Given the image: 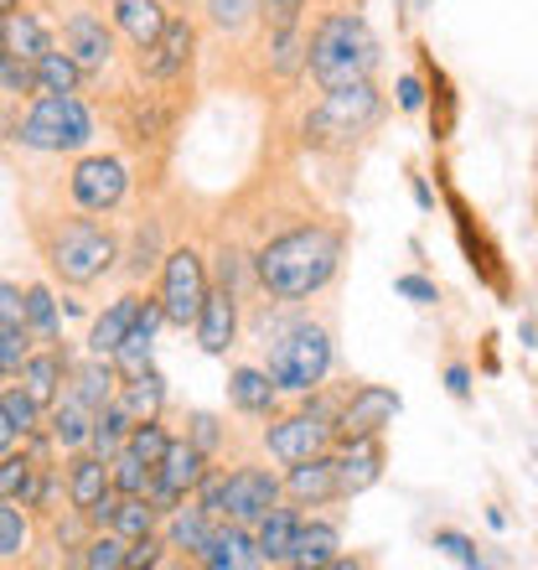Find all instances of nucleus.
<instances>
[{"instance_id":"obj_58","label":"nucleus","mask_w":538,"mask_h":570,"mask_svg":"<svg viewBox=\"0 0 538 570\" xmlns=\"http://www.w3.org/2000/svg\"><path fill=\"white\" fill-rule=\"evenodd\" d=\"M0 384H6V368H0Z\"/></svg>"},{"instance_id":"obj_36","label":"nucleus","mask_w":538,"mask_h":570,"mask_svg":"<svg viewBox=\"0 0 538 570\" xmlns=\"http://www.w3.org/2000/svg\"><path fill=\"white\" fill-rule=\"evenodd\" d=\"M31 544V519L21 503H11V498H0V566H11V560L27 556Z\"/></svg>"},{"instance_id":"obj_7","label":"nucleus","mask_w":538,"mask_h":570,"mask_svg":"<svg viewBox=\"0 0 538 570\" xmlns=\"http://www.w3.org/2000/svg\"><path fill=\"white\" fill-rule=\"evenodd\" d=\"M331 446H337V405H331V400H321V394H316L306 410L285 415V421H275V415H269L265 451L275 456V462L290 466V462H306V456H316V451H331Z\"/></svg>"},{"instance_id":"obj_24","label":"nucleus","mask_w":538,"mask_h":570,"mask_svg":"<svg viewBox=\"0 0 538 570\" xmlns=\"http://www.w3.org/2000/svg\"><path fill=\"white\" fill-rule=\"evenodd\" d=\"M62 379H68V358H62L58 347H47V353H27L21 368H16V384H21V390H27L42 410L62 394Z\"/></svg>"},{"instance_id":"obj_3","label":"nucleus","mask_w":538,"mask_h":570,"mask_svg":"<svg viewBox=\"0 0 538 570\" xmlns=\"http://www.w3.org/2000/svg\"><path fill=\"white\" fill-rule=\"evenodd\" d=\"M37 249H42L47 271L62 285H93L104 281L120 259V234L99 218H58V224L37 228Z\"/></svg>"},{"instance_id":"obj_56","label":"nucleus","mask_w":538,"mask_h":570,"mask_svg":"<svg viewBox=\"0 0 538 570\" xmlns=\"http://www.w3.org/2000/svg\"><path fill=\"white\" fill-rule=\"evenodd\" d=\"M0 47H6V11H0Z\"/></svg>"},{"instance_id":"obj_33","label":"nucleus","mask_w":538,"mask_h":570,"mask_svg":"<svg viewBox=\"0 0 538 570\" xmlns=\"http://www.w3.org/2000/svg\"><path fill=\"white\" fill-rule=\"evenodd\" d=\"M156 524H161V513L150 509L146 493H120V503H114V534L120 540H146V534H156Z\"/></svg>"},{"instance_id":"obj_57","label":"nucleus","mask_w":538,"mask_h":570,"mask_svg":"<svg viewBox=\"0 0 538 570\" xmlns=\"http://www.w3.org/2000/svg\"><path fill=\"white\" fill-rule=\"evenodd\" d=\"M534 213H538V193H534Z\"/></svg>"},{"instance_id":"obj_38","label":"nucleus","mask_w":538,"mask_h":570,"mask_svg":"<svg viewBox=\"0 0 538 570\" xmlns=\"http://www.w3.org/2000/svg\"><path fill=\"white\" fill-rule=\"evenodd\" d=\"M124 550H130V540H120L114 529H93L89 540H83L78 566H89V570H124Z\"/></svg>"},{"instance_id":"obj_5","label":"nucleus","mask_w":538,"mask_h":570,"mask_svg":"<svg viewBox=\"0 0 538 570\" xmlns=\"http://www.w3.org/2000/svg\"><path fill=\"white\" fill-rule=\"evenodd\" d=\"M331 363H337V347H331V332L321 322H290L285 332L269 337L265 353V374L275 379L280 394H311L327 384Z\"/></svg>"},{"instance_id":"obj_50","label":"nucleus","mask_w":538,"mask_h":570,"mask_svg":"<svg viewBox=\"0 0 538 570\" xmlns=\"http://www.w3.org/2000/svg\"><path fill=\"white\" fill-rule=\"evenodd\" d=\"M393 291H399V296H409L415 306H435V301H440L435 281H425V275H399V281H393Z\"/></svg>"},{"instance_id":"obj_9","label":"nucleus","mask_w":538,"mask_h":570,"mask_svg":"<svg viewBox=\"0 0 538 570\" xmlns=\"http://www.w3.org/2000/svg\"><path fill=\"white\" fill-rule=\"evenodd\" d=\"M130 193V171H124L120 156H104V150H93V156H78L73 171H68V197H73L78 213H114Z\"/></svg>"},{"instance_id":"obj_49","label":"nucleus","mask_w":538,"mask_h":570,"mask_svg":"<svg viewBox=\"0 0 538 570\" xmlns=\"http://www.w3.org/2000/svg\"><path fill=\"white\" fill-rule=\"evenodd\" d=\"M0 322L27 327V296H21V285H11V281H0Z\"/></svg>"},{"instance_id":"obj_8","label":"nucleus","mask_w":538,"mask_h":570,"mask_svg":"<svg viewBox=\"0 0 538 570\" xmlns=\"http://www.w3.org/2000/svg\"><path fill=\"white\" fill-rule=\"evenodd\" d=\"M208 259H202V249H192V244H177V249H166L161 255V291H156V301H161V312L171 327H192L197 312H202V301H208Z\"/></svg>"},{"instance_id":"obj_45","label":"nucleus","mask_w":538,"mask_h":570,"mask_svg":"<svg viewBox=\"0 0 538 570\" xmlns=\"http://www.w3.org/2000/svg\"><path fill=\"white\" fill-rule=\"evenodd\" d=\"M435 550H440V556H450L456 566H477V570L487 566L477 544L466 540V534H456V529H435Z\"/></svg>"},{"instance_id":"obj_22","label":"nucleus","mask_w":538,"mask_h":570,"mask_svg":"<svg viewBox=\"0 0 538 570\" xmlns=\"http://www.w3.org/2000/svg\"><path fill=\"white\" fill-rule=\"evenodd\" d=\"M93 415L99 410H89L83 400H78L73 390H68V400H52L47 405V435H52V446H62V451H78V446H89V431H93Z\"/></svg>"},{"instance_id":"obj_43","label":"nucleus","mask_w":538,"mask_h":570,"mask_svg":"<svg viewBox=\"0 0 538 570\" xmlns=\"http://www.w3.org/2000/svg\"><path fill=\"white\" fill-rule=\"evenodd\" d=\"M430 94H435L430 109H440V115H435V140H446L450 125H456V99H450V83L440 68H430Z\"/></svg>"},{"instance_id":"obj_21","label":"nucleus","mask_w":538,"mask_h":570,"mask_svg":"<svg viewBox=\"0 0 538 570\" xmlns=\"http://www.w3.org/2000/svg\"><path fill=\"white\" fill-rule=\"evenodd\" d=\"M109 6V27L120 31L124 42L140 52V47H150L156 37H161V27H166V0H104Z\"/></svg>"},{"instance_id":"obj_55","label":"nucleus","mask_w":538,"mask_h":570,"mask_svg":"<svg viewBox=\"0 0 538 570\" xmlns=\"http://www.w3.org/2000/svg\"><path fill=\"white\" fill-rule=\"evenodd\" d=\"M21 6H27V0H0V11L11 16V11H21Z\"/></svg>"},{"instance_id":"obj_31","label":"nucleus","mask_w":538,"mask_h":570,"mask_svg":"<svg viewBox=\"0 0 538 570\" xmlns=\"http://www.w3.org/2000/svg\"><path fill=\"white\" fill-rule=\"evenodd\" d=\"M73 394L83 400L89 410H104L114 394H120V374H114V363L109 358H93L89 353V363L73 374Z\"/></svg>"},{"instance_id":"obj_17","label":"nucleus","mask_w":538,"mask_h":570,"mask_svg":"<svg viewBox=\"0 0 538 570\" xmlns=\"http://www.w3.org/2000/svg\"><path fill=\"white\" fill-rule=\"evenodd\" d=\"M285 498L290 503H300V509H321V503H331L337 498V462H331V451H316V456H306V462H290V472H285Z\"/></svg>"},{"instance_id":"obj_19","label":"nucleus","mask_w":538,"mask_h":570,"mask_svg":"<svg viewBox=\"0 0 538 570\" xmlns=\"http://www.w3.org/2000/svg\"><path fill=\"white\" fill-rule=\"evenodd\" d=\"M337 550H342V529L331 524V519H300L285 566H296V570H327V566H337Z\"/></svg>"},{"instance_id":"obj_27","label":"nucleus","mask_w":538,"mask_h":570,"mask_svg":"<svg viewBox=\"0 0 538 570\" xmlns=\"http://www.w3.org/2000/svg\"><path fill=\"white\" fill-rule=\"evenodd\" d=\"M296 524H300V513L296 509H275L265 513L255 524V544H259V560L265 566H285V556H290V540H296Z\"/></svg>"},{"instance_id":"obj_12","label":"nucleus","mask_w":538,"mask_h":570,"mask_svg":"<svg viewBox=\"0 0 538 570\" xmlns=\"http://www.w3.org/2000/svg\"><path fill=\"white\" fill-rule=\"evenodd\" d=\"M197 58V21L192 16H166L161 37L134 52V73L146 83H177Z\"/></svg>"},{"instance_id":"obj_10","label":"nucleus","mask_w":538,"mask_h":570,"mask_svg":"<svg viewBox=\"0 0 538 570\" xmlns=\"http://www.w3.org/2000/svg\"><path fill=\"white\" fill-rule=\"evenodd\" d=\"M62 52L83 68V78H93V73H104V68H114V58H120V31L109 27L93 6H73V11L62 16Z\"/></svg>"},{"instance_id":"obj_29","label":"nucleus","mask_w":538,"mask_h":570,"mask_svg":"<svg viewBox=\"0 0 538 570\" xmlns=\"http://www.w3.org/2000/svg\"><path fill=\"white\" fill-rule=\"evenodd\" d=\"M114 400L124 405V415H130V421H156V415H161V405H166V384H161V374H156V368H146V374L124 379Z\"/></svg>"},{"instance_id":"obj_51","label":"nucleus","mask_w":538,"mask_h":570,"mask_svg":"<svg viewBox=\"0 0 538 570\" xmlns=\"http://www.w3.org/2000/svg\"><path fill=\"white\" fill-rule=\"evenodd\" d=\"M399 109H404V115L425 109V83H419L415 73H404V78H399Z\"/></svg>"},{"instance_id":"obj_20","label":"nucleus","mask_w":538,"mask_h":570,"mask_svg":"<svg viewBox=\"0 0 538 570\" xmlns=\"http://www.w3.org/2000/svg\"><path fill=\"white\" fill-rule=\"evenodd\" d=\"M228 405L249 415V421H269L275 405H280V390H275V379L265 374V363H239L233 374H228Z\"/></svg>"},{"instance_id":"obj_28","label":"nucleus","mask_w":538,"mask_h":570,"mask_svg":"<svg viewBox=\"0 0 538 570\" xmlns=\"http://www.w3.org/2000/svg\"><path fill=\"white\" fill-rule=\"evenodd\" d=\"M52 47V31H47V21L37 11H11L6 16V52H16V58H27V62H37Z\"/></svg>"},{"instance_id":"obj_23","label":"nucleus","mask_w":538,"mask_h":570,"mask_svg":"<svg viewBox=\"0 0 538 570\" xmlns=\"http://www.w3.org/2000/svg\"><path fill=\"white\" fill-rule=\"evenodd\" d=\"M140 306H146V296H140V291H124L120 301H109L104 306V316H93V327H89V353L93 358H109V353L124 343V332L134 327Z\"/></svg>"},{"instance_id":"obj_42","label":"nucleus","mask_w":538,"mask_h":570,"mask_svg":"<svg viewBox=\"0 0 538 570\" xmlns=\"http://www.w3.org/2000/svg\"><path fill=\"white\" fill-rule=\"evenodd\" d=\"M124 446L134 451V456H140V462H161L166 456V446H171V435H166V425H161V415H156V421H134L130 425V435H124Z\"/></svg>"},{"instance_id":"obj_39","label":"nucleus","mask_w":538,"mask_h":570,"mask_svg":"<svg viewBox=\"0 0 538 570\" xmlns=\"http://www.w3.org/2000/svg\"><path fill=\"white\" fill-rule=\"evenodd\" d=\"M124 259H130V265H124L130 281H146V275L161 265V224H156V218H146V224L134 228V244H130V255Z\"/></svg>"},{"instance_id":"obj_53","label":"nucleus","mask_w":538,"mask_h":570,"mask_svg":"<svg viewBox=\"0 0 538 570\" xmlns=\"http://www.w3.org/2000/svg\"><path fill=\"white\" fill-rule=\"evenodd\" d=\"M16 441H21V435H16V425L6 421V410H0V451H11Z\"/></svg>"},{"instance_id":"obj_32","label":"nucleus","mask_w":538,"mask_h":570,"mask_svg":"<svg viewBox=\"0 0 538 570\" xmlns=\"http://www.w3.org/2000/svg\"><path fill=\"white\" fill-rule=\"evenodd\" d=\"M31 68H37V94H78L83 89V68H78L62 47H47Z\"/></svg>"},{"instance_id":"obj_26","label":"nucleus","mask_w":538,"mask_h":570,"mask_svg":"<svg viewBox=\"0 0 538 570\" xmlns=\"http://www.w3.org/2000/svg\"><path fill=\"white\" fill-rule=\"evenodd\" d=\"M37 488H42V462H37L27 446L0 451V498H11V503L31 509V503H37Z\"/></svg>"},{"instance_id":"obj_44","label":"nucleus","mask_w":538,"mask_h":570,"mask_svg":"<svg viewBox=\"0 0 538 570\" xmlns=\"http://www.w3.org/2000/svg\"><path fill=\"white\" fill-rule=\"evenodd\" d=\"M27 353H31V327H11V322H0V368L16 374Z\"/></svg>"},{"instance_id":"obj_54","label":"nucleus","mask_w":538,"mask_h":570,"mask_svg":"<svg viewBox=\"0 0 538 570\" xmlns=\"http://www.w3.org/2000/svg\"><path fill=\"white\" fill-rule=\"evenodd\" d=\"M524 337H528V347H538V322H524Z\"/></svg>"},{"instance_id":"obj_1","label":"nucleus","mask_w":538,"mask_h":570,"mask_svg":"<svg viewBox=\"0 0 538 570\" xmlns=\"http://www.w3.org/2000/svg\"><path fill=\"white\" fill-rule=\"evenodd\" d=\"M347 255V234L331 224H296L259 244L249 259V275L269 301H311L321 296Z\"/></svg>"},{"instance_id":"obj_34","label":"nucleus","mask_w":538,"mask_h":570,"mask_svg":"<svg viewBox=\"0 0 538 570\" xmlns=\"http://www.w3.org/2000/svg\"><path fill=\"white\" fill-rule=\"evenodd\" d=\"M208 27L223 37H243V31L265 27V11L259 0H208Z\"/></svg>"},{"instance_id":"obj_48","label":"nucleus","mask_w":538,"mask_h":570,"mask_svg":"<svg viewBox=\"0 0 538 570\" xmlns=\"http://www.w3.org/2000/svg\"><path fill=\"white\" fill-rule=\"evenodd\" d=\"M187 441H192V446H202L212 456V451H218V441H223V425H218V415H192V425H187Z\"/></svg>"},{"instance_id":"obj_4","label":"nucleus","mask_w":538,"mask_h":570,"mask_svg":"<svg viewBox=\"0 0 538 570\" xmlns=\"http://www.w3.org/2000/svg\"><path fill=\"white\" fill-rule=\"evenodd\" d=\"M383 115V94L373 78L342 83V89H321V105L306 109L300 120V140L311 150H347L352 140H362Z\"/></svg>"},{"instance_id":"obj_15","label":"nucleus","mask_w":538,"mask_h":570,"mask_svg":"<svg viewBox=\"0 0 538 570\" xmlns=\"http://www.w3.org/2000/svg\"><path fill=\"white\" fill-rule=\"evenodd\" d=\"M331 462H337V498H358L383 478V441H378V435L337 441V446H331Z\"/></svg>"},{"instance_id":"obj_37","label":"nucleus","mask_w":538,"mask_h":570,"mask_svg":"<svg viewBox=\"0 0 538 570\" xmlns=\"http://www.w3.org/2000/svg\"><path fill=\"white\" fill-rule=\"evenodd\" d=\"M150 482H156V466L140 462L130 446H120L109 456V488L114 493H150Z\"/></svg>"},{"instance_id":"obj_30","label":"nucleus","mask_w":538,"mask_h":570,"mask_svg":"<svg viewBox=\"0 0 538 570\" xmlns=\"http://www.w3.org/2000/svg\"><path fill=\"white\" fill-rule=\"evenodd\" d=\"M208 534H212V519L202 509H187L181 503L177 513H166V550H181V556H192L197 560V550L208 544Z\"/></svg>"},{"instance_id":"obj_47","label":"nucleus","mask_w":538,"mask_h":570,"mask_svg":"<svg viewBox=\"0 0 538 570\" xmlns=\"http://www.w3.org/2000/svg\"><path fill=\"white\" fill-rule=\"evenodd\" d=\"M259 11H265V27H300L306 0H259Z\"/></svg>"},{"instance_id":"obj_2","label":"nucleus","mask_w":538,"mask_h":570,"mask_svg":"<svg viewBox=\"0 0 538 570\" xmlns=\"http://www.w3.org/2000/svg\"><path fill=\"white\" fill-rule=\"evenodd\" d=\"M306 73L316 89H342L378 73V37L358 6H327L306 37Z\"/></svg>"},{"instance_id":"obj_25","label":"nucleus","mask_w":538,"mask_h":570,"mask_svg":"<svg viewBox=\"0 0 538 570\" xmlns=\"http://www.w3.org/2000/svg\"><path fill=\"white\" fill-rule=\"evenodd\" d=\"M62 493H68V503H73L78 513L93 509V503L109 493V462L78 446V456L68 462V488H62Z\"/></svg>"},{"instance_id":"obj_59","label":"nucleus","mask_w":538,"mask_h":570,"mask_svg":"<svg viewBox=\"0 0 538 570\" xmlns=\"http://www.w3.org/2000/svg\"><path fill=\"white\" fill-rule=\"evenodd\" d=\"M534 275H538V271H534Z\"/></svg>"},{"instance_id":"obj_18","label":"nucleus","mask_w":538,"mask_h":570,"mask_svg":"<svg viewBox=\"0 0 538 570\" xmlns=\"http://www.w3.org/2000/svg\"><path fill=\"white\" fill-rule=\"evenodd\" d=\"M197 566H208V570H255V566H265L259 560V544H255V534L243 524H212V534H208V544L197 550Z\"/></svg>"},{"instance_id":"obj_46","label":"nucleus","mask_w":538,"mask_h":570,"mask_svg":"<svg viewBox=\"0 0 538 570\" xmlns=\"http://www.w3.org/2000/svg\"><path fill=\"white\" fill-rule=\"evenodd\" d=\"M166 560V540L161 534H146V540H130V550H124V570H150Z\"/></svg>"},{"instance_id":"obj_52","label":"nucleus","mask_w":538,"mask_h":570,"mask_svg":"<svg viewBox=\"0 0 538 570\" xmlns=\"http://www.w3.org/2000/svg\"><path fill=\"white\" fill-rule=\"evenodd\" d=\"M446 390L456 394V400H466V394H471V368H466V363H450V368H446Z\"/></svg>"},{"instance_id":"obj_11","label":"nucleus","mask_w":538,"mask_h":570,"mask_svg":"<svg viewBox=\"0 0 538 570\" xmlns=\"http://www.w3.org/2000/svg\"><path fill=\"white\" fill-rule=\"evenodd\" d=\"M208 451L202 446H192V441H177V435H171V446H166V456L161 462H156V482H150V509L161 513H177L181 503H187V498H192V488L197 482H202V472H208Z\"/></svg>"},{"instance_id":"obj_41","label":"nucleus","mask_w":538,"mask_h":570,"mask_svg":"<svg viewBox=\"0 0 538 570\" xmlns=\"http://www.w3.org/2000/svg\"><path fill=\"white\" fill-rule=\"evenodd\" d=\"M0 99H37V68L0 47Z\"/></svg>"},{"instance_id":"obj_35","label":"nucleus","mask_w":538,"mask_h":570,"mask_svg":"<svg viewBox=\"0 0 538 570\" xmlns=\"http://www.w3.org/2000/svg\"><path fill=\"white\" fill-rule=\"evenodd\" d=\"M0 410H6V421L16 425V435H21V441H27V435H42L47 410L37 405L21 384H0Z\"/></svg>"},{"instance_id":"obj_13","label":"nucleus","mask_w":538,"mask_h":570,"mask_svg":"<svg viewBox=\"0 0 538 570\" xmlns=\"http://www.w3.org/2000/svg\"><path fill=\"white\" fill-rule=\"evenodd\" d=\"M280 498H285V488L275 472H265V466H239V472L223 478V519L228 524L255 529Z\"/></svg>"},{"instance_id":"obj_16","label":"nucleus","mask_w":538,"mask_h":570,"mask_svg":"<svg viewBox=\"0 0 538 570\" xmlns=\"http://www.w3.org/2000/svg\"><path fill=\"white\" fill-rule=\"evenodd\" d=\"M192 332H197V347H202V353L223 358L228 347L239 343V296L223 291V285H208V301H202Z\"/></svg>"},{"instance_id":"obj_6","label":"nucleus","mask_w":538,"mask_h":570,"mask_svg":"<svg viewBox=\"0 0 538 570\" xmlns=\"http://www.w3.org/2000/svg\"><path fill=\"white\" fill-rule=\"evenodd\" d=\"M11 140H21L27 150H42V156H73V150H89L93 115L78 94H37L31 109L16 120Z\"/></svg>"},{"instance_id":"obj_40","label":"nucleus","mask_w":538,"mask_h":570,"mask_svg":"<svg viewBox=\"0 0 538 570\" xmlns=\"http://www.w3.org/2000/svg\"><path fill=\"white\" fill-rule=\"evenodd\" d=\"M21 296H27V327H31V337L58 343V301H52V291H47V285H27Z\"/></svg>"},{"instance_id":"obj_14","label":"nucleus","mask_w":538,"mask_h":570,"mask_svg":"<svg viewBox=\"0 0 538 570\" xmlns=\"http://www.w3.org/2000/svg\"><path fill=\"white\" fill-rule=\"evenodd\" d=\"M404 410V400L389 384H358L337 405V441H358V435H383V425Z\"/></svg>"}]
</instances>
